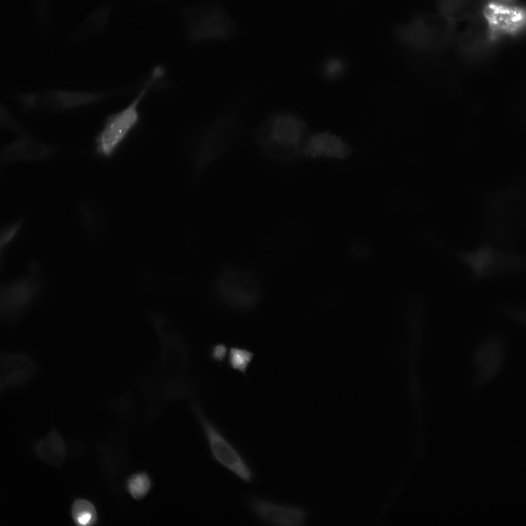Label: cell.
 Here are the masks:
<instances>
[{"label": "cell", "mask_w": 526, "mask_h": 526, "mask_svg": "<svg viewBox=\"0 0 526 526\" xmlns=\"http://www.w3.org/2000/svg\"><path fill=\"white\" fill-rule=\"evenodd\" d=\"M54 152L53 147L39 141L31 135L20 136L1 151L3 164L20 161L41 160Z\"/></svg>", "instance_id": "obj_14"}, {"label": "cell", "mask_w": 526, "mask_h": 526, "mask_svg": "<svg viewBox=\"0 0 526 526\" xmlns=\"http://www.w3.org/2000/svg\"><path fill=\"white\" fill-rule=\"evenodd\" d=\"M34 449L36 455L42 461L57 467L62 464L66 453L64 441L54 428L36 442Z\"/></svg>", "instance_id": "obj_16"}, {"label": "cell", "mask_w": 526, "mask_h": 526, "mask_svg": "<svg viewBox=\"0 0 526 526\" xmlns=\"http://www.w3.org/2000/svg\"><path fill=\"white\" fill-rule=\"evenodd\" d=\"M71 516L73 522L79 526H91L98 520L95 506L90 501L83 498L74 500L71 508Z\"/></svg>", "instance_id": "obj_19"}, {"label": "cell", "mask_w": 526, "mask_h": 526, "mask_svg": "<svg viewBox=\"0 0 526 526\" xmlns=\"http://www.w3.org/2000/svg\"><path fill=\"white\" fill-rule=\"evenodd\" d=\"M254 357L251 351L241 347H233L229 352V363L235 370L246 374Z\"/></svg>", "instance_id": "obj_21"}, {"label": "cell", "mask_w": 526, "mask_h": 526, "mask_svg": "<svg viewBox=\"0 0 526 526\" xmlns=\"http://www.w3.org/2000/svg\"><path fill=\"white\" fill-rule=\"evenodd\" d=\"M309 136L304 120L291 111L272 113L254 130L253 138L259 151L268 159L289 163L303 155Z\"/></svg>", "instance_id": "obj_1"}, {"label": "cell", "mask_w": 526, "mask_h": 526, "mask_svg": "<svg viewBox=\"0 0 526 526\" xmlns=\"http://www.w3.org/2000/svg\"><path fill=\"white\" fill-rule=\"evenodd\" d=\"M187 29L194 41L226 39L234 33L236 24L222 7L215 2H208L187 11Z\"/></svg>", "instance_id": "obj_8"}, {"label": "cell", "mask_w": 526, "mask_h": 526, "mask_svg": "<svg viewBox=\"0 0 526 526\" xmlns=\"http://www.w3.org/2000/svg\"><path fill=\"white\" fill-rule=\"evenodd\" d=\"M227 354V349L224 345L219 344L214 348L213 356L215 359L221 361L226 358Z\"/></svg>", "instance_id": "obj_26"}, {"label": "cell", "mask_w": 526, "mask_h": 526, "mask_svg": "<svg viewBox=\"0 0 526 526\" xmlns=\"http://www.w3.org/2000/svg\"><path fill=\"white\" fill-rule=\"evenodd\" d=\"M111 91H84L47 89L32 92H18L14 97L26 110L63 111L99 102Z\"/></svg>", "instance_id": "obj_5"}, {"label": "cell", "mask_w": 526, "mask_h": 526, "mask_svg": "<svg viewBox=\"0 0 526 526\" xmlns=\"http://www.w3.org/2000/svg\"><path fill=\"white\" fill-rule=\"evenodd\" d=\"M506 343L501 334H493L479 340L471 355L472 385L480 390L498 376L504 369Z\"/></svg>", "instance_id": "obj_7"}, {"label": "cell", "mask_w": 526, "mask_h": 526, "mask_svg": "<svg viewBox=\"0 0 526 526\" xmlns=\"http://www.w3.org/2000/svg\"><path fill=\"white\" fill-rule=\"evenodd\" d=\"M80 215L86 229L92 235H98L103 229V219L98 209L90 203H84L80 207Z\"/></svg>", "instance_id": "obj_20"}, {"label": "cell", "mask_w": 526, "mask_h": 526, "mask_svg": "<svg viewBox=\"0 0 526 526\" xmlns=\"http://www.w3.org/2000/svg\"><path fill=\"white\" fill-rule=\"evenodd\" d=\"M0 124L4 129L16 133L20 136L30 135L11 113L2 105L0 109Z\"/></svg>", "instance_id": "obj_22"}, {"label": "cell", "mask_w": 526, "mask_h": 526, "mask_svg": "<svg viewBox=\"0 0 526 526\" xmlns=\"http://www.w3.org/2000/svg\"><path fill=\"white\" fill-rule=\"evenodd\" d=\"M351 153V147L341 138L326 131L309 136L303 154L311 158L344 159L349 157Z\"/></svg>", "instance_id": "obj_15"}, {"label": "cell", "mask_w": 526, "mask_h": 526, "mask_svg": "<svg viewBox=\"0 0 526 526\" xmlns=\"http://www.w3.org/2000/svg\"><path fill=\"white\" fill-rule=\"evenodd\" d=\"M194 410L214 459L242 480L250 482L253 473L241 455L221 434L199 406L194 405Z\"/></svg>", "instance_id": "obj_10"}, {"label": "cell", "mask_w": 526, "mask_h": 526, "mask_svg": "<svg viewBox=\"0 0 526 526\" xmlns=\"http://www.w3.org/2000/svg\"><path fill=\"white\" fill-rule=\"evenodd\" d=\"M23 223L24 219H20L12 223L5 227L2 230L0 240L1 251L14 238Z\"/></svg>", "instance_id": "obj_23"}, {"label": "cell", "mask_w": 526, "mask_h": 526, "mask_svg": "<svg viewBox=\"0 0 526 526\" xmlns=\"http://www.w3.org/2000/svg\"><path fill=\"white\" fill-rule=\"evenodd\" d=\"M124 489L133 499L137 501L143 500L151 492L153 482L149 474L140 471L130 475L124 482Z\"/></svg>", "instance_id": "obj_18"}, {"label": "cell", "mask_w": 526, "mask_h": 526, "mask_svg": "<svg viewBox=\"0 0 526 526\" xmlns=\"http://www.w3.org/2000/svg\"><path fill=\"white\" fill-rule=\"evenodd\" d=\"M502 311L505 315L513 321L521 325L525 324V312L524 310L516 307L506 306L504 307Z\"/></svg>", "instance_id": "obj_24"}, {"label": "cell", "mask_w": 526, "mask_h": 526, "mask_svg": "<svg viewBox=\"0 0 526 526\" xmlns=\"http://www.w3.org/2000/svg\"><path fill=\"white\" fill-rule=\"evenodd\" d=\"M425 237L468 267L473 279L476 281L519 273L525 269L524 255L500 249L487 243L471 251H459L449 247L432 235L426 233Z\"/></svg>", "instance_id": "obj_2"}, {"label": "cell", "mask_w": 526, "mask_h": 526, "mask_svg": "<svg viewBox=\"0 0 526 526\" xmlns=\"http://www.w3.org/2000/svg\"><path fill=\"white\" fill-rule=\"evenodd\" d=\"M351 248L353 254L357 256L364 257L368 254V248L364 245L353 244Z\"/></svg>", "instance_id": "obj_25"}, {"label": "cell", "mask_w": 526, "mask_h": 526, "mask_svg": "<svg viewBox=\"0 0 526 526\" xmlns=\"http://www.w3.org/2000/svg\"><path fill=\"white\" fill-rule=\"evenodd\" d=\"M163 74V70L155 68L131 102L121 110L108 116L95 140L97 153L104 157L112 155L140 119L139 106L150 88Z\"/></svg>", "instance_id": "obj_3"}, {"label": "cell", "mask_w": 526, "mask_h": 526, "mask_svg": "<svg viewBox=\"0 0 526 526\" xmlns=\"http://www.w3.org/2000/svg\"><path fill=\"white\" fill-rule=\"evenodd\" d=\"M0 390L25 385L37 373L36 363L21 352L1 351L0 354Z\"/></svg>", "instance_id": "obj_11"}, {"label": "cell", "mask_w": 526, "mask_h": 526, "mask_svg": "<svg viewBox=\"0 0 526 526\" xmlns=\"http://www.w3.org/2000/svg\"><path fill=\"white\" fill-rule=\"evenodd\" d=\"M242 126L238 106L230 108L209 126L201 149L202 167L222 158L232 149L240 137Z\"/></svg>", "instance_id": "obj_4"}, {"label": "cell", "mask_w": 526, "mask_h": 526, "mask_svg": "<svg viewBox=\"0 0 526 526\" xmlns=\"http://www.w3.org/2000/svg\"><path fill=\"white\" fill-rule=\"evenodd\" d=\"M216 296L231 307L247 309L257 304L260 295L258 279L252 272L233 267L223 269L215 284Z\"/></svg>", "instance_id": "obj_6"}, {"label": "cell", "mask_w": 526, "mask_h": 526, "mask_svg": "<svg viewBox=\"0 0 526 526\" xmlns=\"http://www.w3.org/2000/svg\"><path fill=\"white\" fill-rule=\"evenodd\" d=\"M110 14L109 4H103L91 12L73 33L71 39L79 42L90 38L106 27Z\"/></svg>", "instance_id": "obj_17"}, {"label": "cell", "mask_w": 526, "mask_h": 526, "mask_svg": "<svg viewBox=\"0 0 526 526\" xmlns=\"http://www.w3.org/2000/svg\"><path fill=\"white\" fill-rule=\"evenodd\" d=\"M254 513L262 521L273 525L298 526L305 521L306 513L301 508L269 502L258 498L250 501Z\"/></svg>", "instance_id": "obj_13"}, {"label": "cell", "mask_w": 526, "mask_h": 526, "mask_svg": "<svg viewBox=\"0 0 526 526\" xmlns=\"http://www.w3.org/2000/svg\"><path fill=\"white\" fill-rule=\"evenodd\" d=\"M483 13L493 36L513 34L522 28L525 15L515 4L493 2L485 6Z\"/></svg>", "instance_id": "obj_12"}, {"label": "cell", "mask_w": 526, "mask_h": 526, "mask_svg": "<svg viewBox=\"0 0 526 526\" xmlns=\"http://www.w3.org/2000/svg\"><path fill=\"white\" fill-rule=\"evenodd\" d=\"M29 270L27 276L1 285V316L9 325L13 326L20 322L40 291L41 283L37 265L32 263Z\"/></svg>", "instance_id": "obj_9"}]
</instances>
